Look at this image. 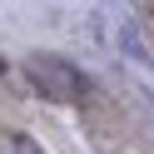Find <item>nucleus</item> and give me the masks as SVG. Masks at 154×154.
Here are the masks:
<instances>
[{
  "mask_svg": "<svg viewBox=\"0 0 154 154\" xmlns=\"http://www.w3.org/2000/svg\"><path fill=\"white\" fill-rule=\"evenodd\" d=\"M144 10H149V20H154V0H144Z\"/></svg>",
  "mask_w": 154,
  "mask_h": 154,
  "instance_id": "nucleus-3",
  "label": "nucleus"
},
{
  "mask_svg": "<svg viewBox=\"0 0 154 154\" xmlns=\"http://www.w3.org/2000/svg\"><path fill=\"white\" fill-rule=\"evenodd\" d=\"M25 75H30V85L45 100H55V104H75V100L90 94L85 75L75 70L70 60H60V55H30V60H25Z\"/></svg>",
  "mask_w": 154,
  "mask_h": 154,
  "instance_id": "nucleus-1",
  "label": "nucleus"
},
{
  "mask_svg": "<svg viewBox=\"0 0 154 154\" xmlns=\"http://www.w3.org/2000/svg\"><path fill=\"white\" fill-rule=\"evenodd\" d=\"M0 154H40V144L30 134H15V129H0Z\"/></svg>",
  "mask_w": 154,
  "mask_h": 154,
  "instance_id": "nucleus-2",
  "label": "nucleus"
},
{
  "mask_svg": "<svg viewBox=\"0 0 154 154\" xmlns=\"http://www.w3.org/2000/svg\"><path fill=\"white\" fill-rule=\"evenodd\" d=\"M0 70H5V60H0Z\"/></svg>",
  "mask_w": 154,
  "mask_h": 154,
  "instance_id": "nucleus-4",
  "label": "nucleus"
}]
</instances>
